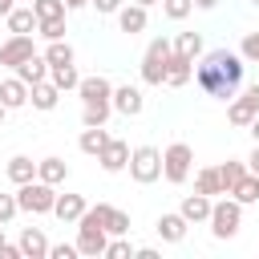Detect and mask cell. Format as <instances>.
<instances>
[{
    "instance_id": "83f0119b",
    "label": "cell",
    "mask_w": 259,
    "mask_h": 259,
    "mask_svg": "<svg viewBox=\"0 0 259 259\" xmlns=\"http://www.w3.org/2000/svg\"><path fill=\"white\" fill-rule=\"evenodd\" d=\"M194 190H198V194H210V198H214V194H223L219 166H206V170H198V174H194Z\"/></svg>"
},
{
    "instance_id": "ac0fdd59",
    "label": "cell",
    "mask_w": 259,
    "mask_h": 259,
    "mask_svg": "<svg viewBox=\"0 0 259 259\" xmlns=\"http://www.w3.org/2000/svg\"><path fill=\"white\" fill-rule=\"evenodd\" d=\"M85 210H89V202H85L81 194H57V206H53V214H57L61 223H77Z\"/></svg>"
},
{
    "instance_id": "681fc988",
    "label": "cell",
    "mask_w": 259,
    "mask_h": 259,
    "mask_svg": "<svg viewBox=\"0 0 259 259\" xmlns=\"http://www.w3.org/2000/svg\"><path fill=\"white\" fill-rule=\"evenodd\" d=\"M4 113H8V105H4V101H0V121H4Z\"/></svg>"
},
{
    "instance_id": "f907efd6",
    "label": "cell",
    "mask_w": 259,
    "mask_h": 259,
    "mask_svg": "<svg viewBox=\"0 0 259 259\" xmlns=\"http://www.w3.org/2000/svg\"><path fill=\"white\" fill-rule=\"evenodd\" d=\"M0 243H4V231H0Z\"/></svg>"
},
{
    "instance_id": "7c38bea8",
    "label": "cell",
    "mask_w": 259,
    "mask_h": 259,
    "mask_svg": "<svg viewBox=\"0 0 259 259\" xmlns=\"http://www.w3.org/2000/svg\"><path fill=\"white\" fill-rule=\"evenodd\" d=\"M146 24H150V16H146V4H121L117 8V28L121 32H146Z\"/></svg>"
},
{
    "instance_id": "816d5d0a",
    "label": "cell",
    "mask_w": 259,
    "mask_h": 259,
    "mask_svg": "<svg viewBox=\"0 0 259 259\" xmlns=\"http://www.w3.org/2000/svg\"><path fill=\"white\" fill-rule=\"evenodd\" d=\"M255 4H259V0H255Z\"/></svg>"
},
{
    "instance_id": "c3c4849f",
    "label": "cell",
    "mask_w": 259,
    "mask_h": 259,
    "mask_svg": "<svg viewBox=\"0 0 259 259\" xmlns=\"http://www.w3.org/2000/svg\"><path fill=\"white\" fill-rule=\"evenodd\" d=\"M134 4H146V8H150V4H162V0H134Z\"/></svg>"
},
{
    "instance_id": "cb8c5ba5",
    "label": "cell",
    "mask_w": 259,
    "mask_h": 259,
    "mask_svg": "<svg viewBox=\"0 0 259 259\" xmlns=\"http://www.w3.org/2000/svg\"><path fill=\"white\" fill-rule=\"evenodd\" d=\"M49 81H53L61 93H69V89L81 85V73H77V65H49Z\"/></svg>"
},
{
    "instance_id": "277c9868",
    "label": "cell",
    "mask_w": 259,
    "mask_h": 259,
    "mask_svg": "<svg viewBox=\"0 0 259 259\" xmlns=\"http://www.w3.org/2000/svg\"><path fill=\"white\" fill-rule=\"evenodd\" d=\"M130 178L138 186H150L162 178V150L158 146H134L130 150Z\"/></svg>"
},
{
    "instance_id": "9a60e30c",
    "label": "cell",
    "mask_w": 259,
    "mask_h": 259,
    "mask_svg": "<svg viewBox=\"0 0 259 259\" xmlns=\"http://www.w3.org/2000/svg\"><path fill=\"white\" fill-rule=\"evenodd\" d=\"M186 214L182 210H170V214H162L158 219V235H162V243H182L186 239Z\"/></svg>"
},
{
    "instance_id": "bcb514c9",
    "label": "cell",
    "mask_w": 259,
    "mask_h": 259,
    "mask_svg": "<svg viewBox=\"0 0 259 259\" xmlns=\"http://www.w3.org/2000/svg\"><path fill=\"white\" fill-rule=\"evenodd\" d=\"M247 130H251V138H255V142H259V117H255V121H251V125H247Z\"/></svg>"
},
{
    "instance_id": "60d3db41",
    "label": "cell",
    "mask_w": 259,
    "mask_h": 259,
    "mask_svg": "<svg viewBox=\"0 0 259 259\" xmlns=\"http://www.w3.org/2000/svg\"><path fill=\"white\" fill-rule=\"evenodd\" d=\"M0 259H24L20 243H0Z\"/></svg>"
},
{
    "instance_id": "8992f818",
    "label": "cell",
    "mask_w": 259,
    "mask_h": 259,
    "mask_svg": "<svg viewBox=\"0 0 259 259\" xmlns=\"http://www.w3.org/2000/svg\"><path fill=\"white\" fill-rule=\"evenodd\" d=\"M206 223H210V235H214V239H235L239 227H243V202H239V198H223V202H214Z\"/></svg>"
},
{
    "instance_id": "5bb4252c",
    "label": "cell",
    "mask_w": 259,
    "mask_h": 259,
    "mask_svg": "<svg viewBox=\"0 0 259 259\" xmlns=\"http://www.w3.org/2000/svg\"><path fill=\"white\" fill-rule=\"evenodd\" d=\"M16 243H20L24 259H45V255H49V247H53V243L45 239V231H40V227H24Z\"/></svg>"
},
{
    "instance_id": "6da1fadb",
    "label": "cell",
    "mask_w": 259,
    "mask_h": 259,
    "mask_svg": "<svg viewBox=\"0 0 259 259\" xmlns=\"http://www.w3.org/2000/svg\"><path fill=\"white\" fill-rule=\"evenodd\" d=\"M243 73H247V61L243 53H231V49H210L202 61H194V81L206 97H219V101H231L243 85Z\"/></svg>"
},
{
    "instance_id": "d6986e66",
    "label": "cell",
    "mask_w": 259,
    "mask_h": 259,
    "mask_svg": "<svg viewBox=\"0 0 259 259\" xmlns=\"http://www.w3.org/2000/svg\"><path fill=\"white\" fill-rule=\"evenodd\" d=\"M210 206H214V202H210V194H198V190H194V194H186V198H182V206H178V210L186 214V223H206V219H210Z\"/></svg>"
},
{
    "instance_id": "9c48e42d",
    "label": "cell",
    "mask_w": 259,
    "mask_h": 259,
    "mask_svg": "<svg viewBox=\"0 0 259 259\" xmlns=\"http://www.w3.org/2000/svg\"><path fill=\"white\" fill-rule=\"evenodd\" d=\"M36 53V45H32V36H20V32H12L4 45H0V65H8V69H16V65H24L28 57Z\"/></svg>"
},
{
    "instance_id": "2e32d148",
    "label": "cell",
    "mask_w": 259,
    "mask_h": 259,
    "mask_svg": "<svg viewBox=\"0 0 259 259\" xmlns=\"http://www.w3.org/2000/svg\"><path fill=\"white\" fill-rule=\"evenodd\" d=\"M16 77L24 85H36V81H49V57L45 53H32L24 65H16Z\"/></svg>"
},
{
    "instance_id": "484cf974",
    "label": "cell",
    "mask_w": 259,
    "mask_h": 259,
    "mask_svg": "<svg viewBox=\"0 0 259 259\" xmlns=\"http://www.w3.org/2000/svg\"><path fill=\"white\" fill-rule=\"evenodd\" d=\"M231 198H239L243 206H251V202H259V174H243L239 182H235V190H231Z\"/></svg>"
},
{
    "instance_id": "b9f144b4",
    "label": "cell",
    "mask_w": 259,
    "mask_h": 259,
    "mask_svg": "<svg viewBox=\"0 0 259 259\" xmlns=\"http://www.w3.org/2000/svg\"><path fill=\"white\" fill-rule=\"evenodd\" d=\"M247 170H251V174H259V142H255V150L247 154Z\"/></svg>"
},
{
    "instance_id": "603a6c76",
    "label": "cell",
    "mask_w": 259,
    "mask_h": 259,
    "mask_svg": "<svg viewBox=\"0 0 259 259\" xmlns=\"http://www.w3.org/2000/svg\"><path fill=\"white\" fill-rule=\"evenodd\" d=\"M8 178H12L16 186L32 182V178H36V162H32L28 154H12V158H8Z\"/></svg>"
},
{
    "instance_id": "ba28073f",
    "label": "cell",
    "mask_w": 259,
    "mask_h": 259,
    "mask_svg": "<svg viewBox=\"0 0 259 259\" xmlns=\"http://www.w3.org/2000/svg\"><path fill=\"white\" fill-rule=\"evenodd\" d=\"M77 93H81V105H113V85H109V77H101V73L81 77Z\"/></svg>"
},
{
    "instance_id": "1f68e13d",
    "label": "cell",
    "mask_w": 259,
    "mask_h": 259,
    "mask_svg": "<svg viewBox=\"0 0 259 259\" xmlns=\"http://www.w3.org/2000/svg\"><path fill=\"white\" fill-rule=\"evenodd\" d=\"M113 105H81V125H105Z\"/></svg>"
},
{
    "instance_id": "ab89813d",
    "label": "cell",
    "mask_w": 259,
    "mask_h": 259,
    "mask_svg": "<svg viewBox=\"0 0 259 259\" xmlns=\"http://www.w3.org/2000/svg\"><path fill=\"white\" fill-rule=\"evenodd\" d=\"M89 4H93V8L101 12V16H117V8H121L125 0H89Z\"/></svg>"
},
{
    "instance_id": "f1b7e54d",
    "label": "cell",
    "mask_w": 259,
    "mask_h": 259,
    "mask_svg": "<svg viewBox=\"0 0 259 259\" xmlns=\"http://www.w3.org/2000/svg\"><path fill=\"white\" fill-rule=\"evenodd\" d=\"M174 53H182V57L198 61V57H202V32H178V40H174Z\"/></svg>"
},
{
    "instance_id": "f35d334b",
    "label": "cell",
    "mask_w": 259,
    "mask_h": 259,
    "mask_svg": "<svg viewBox=\"0 0 259 259\" xmlns=\"http://www.w3.org/2000/svg\"><path fill=\"white\" fill-rule=\"evenodd\" d=\"M81 251H77V243H57V247H49V259H77Z\"/></svg>"
},
{
    "instance_id": "8fae6325",
    "label": "cell",
    "mask_w": 259,
    "mask_h": 259,
    "mask_svg": "<svg viewBox=\"0 0 259 259\" xmlns=\"http://www.w3.org/2000/svg\"><path fill=\"white\" fill-rule=\"evenodd\" d=\"M113 109H117L121 117H138V113L146 109L142 89H138V85H117V89H113Z\"/></svg>"
},
{
    "instance_id": "30bf717a",
    "label": "cell",
    "mask_w": 259,
    "mask_h": 259,
    "mask_svg": "<svg viewBox=\"0 0 259 259\" xmlns=\"http://www.w3.org/2000/svg\"><path fill=\"white\" fill-rule=\"evenodd\" d=\"M97 162H101L105 174H121V170H130V146H125L121 138H109L105 150L97 154Z\"/></svg>"
},
{
    "instance_id": "d6a6232c",
    "label": "cell",
    "mask_w": 259,
    "mask_h": 259,
    "mask_svg": "<svg viewBox=\"0 0 259 259\" xmlns=\"http://www.w3.org/2000/svg\"><path fill=\"white\" fill-rule=\"evenodd\" d=\"M105 231H109V235H130V214L117 210V206H109V214H105Z\"/></svg>"
},
{
    "instance_id": "d4e9b609",
    "label": "cell",
    "mask_w": 259,
    "mask_h": 259,
    "mask_svg": "<svg viewBox=\"0 0 259 259\" xmlns=\"http://www.w3.org/2000/svg\"><path fill=\"white\" fill-rule=\"evenodd\" d=\"M36 178H45V182L61 186V182L69 178V166H65V158H40V162H36Z\"/></svg>"
},
{
    "instance_id": "e0dca14e",
    "label": "cell",
    "mask_w": 259,
    "mask_h": 259,
    "mask_svg": "<svg viewBox=\"0 0 259 259\" xmlns=\"http://www.w3.org/2000/svg\"><path fill=\"white\" fill-rule=\"evenodd\" d=\"M190 77H194V61H190V57H182V53H174V57H170V65H166V85H170V89H182Z\"/></svg>"
},
{
    "instance_id": "74e56055",
    "label": "cell",
    "mask_w": 259,
    "mask_h": 259,
    "mask_svg": "<svg viewBox=\"0 0 259 259\" xmlns=\"http://www.w3.org/2000/svg\"><path fill=\"white\" fill-rule=\"evenodd\" d=\"M239 53H243V61H255L259 65V32H247L243 45H239Z\"/></svg>"
},
{
    "instance_id": "4dcf8cb0",
    "label": "cell",
    "mask_w": 259,
    "mask_h": 259,
    "mask_svg": "<svg viewBox=\"0 0 259 259\" xmlns=\"http://www.w3.org/2000/svg\"><path fill=\"white\" fill-rule=\"evenodd\" d=\"M45 57H49V65H73V45L69 40H49Z\"/></svg>"
},
{
    "instance_id": "d590c367",
    "label": "cell",
    "mask_w": 259,
    "mask_h": 259,
    "mask_svg": "<svg viewBox=\"0 0 259 259\" xmlns=\"http://www.w3.org/2000/svg\"><path fill=\"white\" fill-rule=\"evenodd\" d=\"M45 40H65V20H40V28H36Z\"/></svg>"
},
{
    "instance_id": "f6af8a7d",
    "label": "cell",
    "mask_w": 259,
    "mask_h": 259,
    "mask_svg": "<svg viewBox=\"0 0 259 259\" xmlns=\"http://www.w3.org/2000/svg\"><path fill=\"white\" fill-rule=\"evenodd\" d=\"M12 8H16V0H0V16H8Z\"/></svg>"
},
{
    "instance_id": "4316f807",
    "label": "cell",
    "mask_w": 259,
    "mask_h": 259,
    "mask_svg": "<svg viewBox=\"0 0 259 259\" xmlns=\"http://www.w3.org/2000/svg\"><path fill=\"white\" fill-rule=\"evenodd\" d=\"M247 174V162H239V158H227L223 166H219V182H223V194H231L235 190V182Z\"/></svg>"
},
{
    "instance_id": "44dd1931",
    "label": "cell",
    "mask_w": 259,
    "mask_h": 259,
    "mask_svg": "<svg viewBox=\"0 0 259 259\" xmlns=\"http://www.w3.org/2000/svg\"><path fill=\"white\" fill-rule=\"evenodd\" d=\"M0 101H4L8 109L28 105V85H24L20 77H4V81H0Z\"/></svg>"
},
{
    "instance_id": "f546056e",
    "label": "cell",
    "mask_w": 259,
    "mask_h": 259,
    "mask_svg": "<svg viewBox=\"0 0 259 259\" xmlns=\"http://www.w3.org/2000/svg\"><path fill=\"white\" fill-rule=\"evenodd\" d=\"M32 12H36L40 20H65L69 4H65V0H32Z\"/></svg>"
},
{
    "instance_id": "ffe728a7",
    "label": "cell",
    "mask_w": 259,
    "mask_h": 259,
    "mask_svg": "<svg viewBox=\"0 0 259 259\" xmlns=\"http://www.w3.org/2000/svg\"><path fill=\"white\" fill-rule=\"evenodd\" d=\"M4 20H8V32H20V36H32V32L40 28V16H36L32 8H12Z\"/></svg>"
},
{
    "instance_id": "e575fe53",
    "label": "cell",
    "mask_w": 259,
    "mask_h": 259,
    "mask_svg": "<svg viewBox=\"0 0 259 259\" xmlns=\"http://www.w3.org/2000/svg\"><path fill=\"white\" fill-rule=\"evenodd\" d=\"M20 214V202H16V194H0V227L4 223H12Z\"/></svg>"
},
{
    "instance_id": "4fadbf2b",
    "label": "cell",
    "mask_w": 259,
    "mask_h": 259,
    "mask_svg": "<svg viewBox=\"0 0 259 259\" xmlns=\"http://www.w3.org/2000/svg\"><path fill=\"white\" fill-rule=\"evenodd\" d=\"M28 101H32V109L53 113V109H57V101H61V89H57L53 81H36V85H28Z\"/></svg>"
},
{
    "instance_id": "7a4b0ae2",
    "label": "cell",
    "mask_w": 259,
    "mask_h": 259,
    "mask_svg": "<svg viewBox=\"0 0 259 259\" xmlns=\"http://www.w3.org/2000/svg\"><path fill=\"white\" fill-rule=\"evenodd\" d=\"M16 202H20L24 214H53V206H57V186L45 182V178H32V182L16 186Z\"/></svg>"
},
{
    "instance_id": "3957f363",
    "label": "cell",
    "mask_w": 259,
    "mask_h": 259,
    "mask_svg": "<svg viewBox=\"0 0 259 259\" xmlns=\"http://www.w3.org/2000/svg\"><path fill=\"white\" fill-rule=\"evenodd\" d=\"M170 57H174V45H170L166 36H154V40L146 45V53H142V81H146V85H166V65H170Z\"/></svg>"
},
{
    "instance_id": "52a82bcc",
    "label": "cell",
    "mask_w": 259,
    "mask_h": 259,
    "mask_svg": "<svg viewBox=\"0 0 259 259\" xmlns=\"http://www.w3.org/2000/svg\"><path fill=\"white\" fill-rule=\"evenodd\" d=\"M255 117H259V85L235 93V97H231V109H227V121H231V125H251Z\"/></svg>"
},
{
    "instance_id": "7402d4cb",
    "label": "cell",
    "mask_w": 259,
    "mask_h": 259,
    "mask_svg": "<svg viewBox=\"0 0 259 259\" xmlns=\"http://www.w3.org/2000/svg\"><path fill=\"white\" fill-rule=\"evenodd\" d=\"M105 142H109V134H105V125H85L81 130V138H77V146H81V154H101L105 150Z\"/></svg>"
},
{
    "instance_id": "ee69618b",
    "label": "cell",
    "mask_w": 259,
    "mask_h": 259,
    "mask_svg": "<svg viewBox=\"0 0 259 259\" xmlns=\"http://www.w3.org/2000/svg\"><path fill=\"white\" fill-rule=\"evenodd\" d=\"M194 8H202V12H214V8H219V0H194Z\"/></svg>"
},
{
    "instance_id": "7dc6e473",
    "label": "cell",
    "mask_w": 259,
    "mask_h": 259,
    "mask_svg": "<svg viewBox=\"0 0 259 259\" xmlns=\"http://www.w3.org/2000/svg\"><path fill=\"white\" fill-rule=\"evenodd\" d=\"M65 4H69V12H73V8H85L89 0H65Z\"/></svg>"
},
{
    "instance_id": "836d02e7",
    "label": "cell",
    "mask_w": 259,
    "mask_h": 259,
    "mask_svg": "<svg viewBox=\"0 0 259 259\" xmlns=\"http://www.w3.org/2000/svg\"><path fill=\"white\" fill-rule=\"evenodd\" d=\"M162 12H166L170 20H186V16L194 12V0H162Z\"/></svg>"
},
{
    "instance_id": "7bdbcfd3",
    "label": "cell",
    "mask_w": 259,
    "mask_h": 259,
    "mask_svg": "<svg viewBox=\"0 0 259 259\" xmlns=\"http://www.w3.org/2000/svg\"><path fill=\"white\" fill-rule=\"evenodd\" d=\"M134 255H138V259H158V251H154V247H138Z\"/></svg>"
},
{
    "instance_id": "8d00e7d4",
    "label": "cell",
    "mask_w": 259,
    "mask_h": 259,
    "mask_svg": "<svg viewBox=\"0 0 259 259\" xmlns=\"http://www.w3.org/2000/svg\"><path fill=\"white\" fill-rule=\"evenodd\" d=\"M130 255H134V247H130L121 235H113V243L105 247V259H130Z\"/></svg>"
},
{
    "instance_id": "5b68a950",
    "label": "cell",
    "mask_w": 259,
    "mask_h": 259,
    "mask_svg": "<svg viewBox=\"0 0 259 259\" xmlns=\"http://www.w3.org/2000/svg\"><path fill=\"white\" fill-rule=\"evenodd\" d=\"M190 170H194V150L186 142H170L162 150V178L174 182V186H182L190 178Z\"/></svg>"
}]
</instances>
